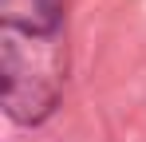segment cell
<instances>
[{
    "label": "cell",
    "instance_id": "6da1fadb",
    "mask_svg": "<svg viewBox=\"0 0 146 142\" xmlns=\"http://www.w3.org/2000/svg\"><path fill=\"white\" fill-rule=\"evenodd\" d=\"M0 59L63 63V0H0Z\"/></svg>",
    "mask_w": 146,
    "mask_h": 142
}]
</instances>
